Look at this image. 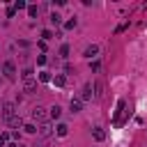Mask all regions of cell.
<instances>
[{"instance_id":"cell-7","label":"cell","mask_w":147,"mask_h":147,"mask_svg":"<svg viewBox=\"0 0 147 147\" xmlns=\"http://www.w3.org/2000/svg\"><path fill=\"white\" fill-rule=\"evenodd\" d=\"M69 108H71V113H80V110H83V101H80L78 96H71V101H69Z\"/></svg>"},{"instance_id":"cell-11","label":"cell","mask_w":147,"mask_h":147,"mask_svg":"<svg viewBox=\"0 0 147 147\" xmlns=\"http://www.w3.org/2000/svg\"><path fill=\"white\" fill-rule=\"evenodd\" d=\"M92 136H94V140H99V142L106 140V131H103L101 126H94V129H92Z\"/></svg>"},{"instance_id":"cell-3","label":"cell","mask_w":147,"mask_h":147,"mask_svg":"<svg viewBox=\"0 0 147 147\" xmlns=\"http://www.w3.org/2000/svg\"><path fill=\"white\" fill-rule=\"evenodd\" d=\"M2 74H5L7 80H14V78H16V64H14L11 60H7V62L2 64Z\"/></svg>"},{"instance_id":"cell-27","label":"cell","mask_w":147,"mask_h":147,"mask_svg":"<svg viewBox=\"0 0 147 147\" xmlns=\"http://www.w3.org/2000/svg\"><path fill=\"white\" fill-rule=\"evenodd\" d=\"M32 147H48V140H44V138H41V140H37Z\"/></svg>"},{"instance_id":"cell-23","label":"cell","mask_w":147,"mask_h":147,"mask_svg":"<svg viewBox=\"0 0 147 147\" xmlns=\"http://www.w3.org/2000/svg\"><path fill=\"white\" fill-rule=\"evenodd\" d=\"M14 9H28V5H25L23 0H16V2H14Z\"/></svg>"},{"instance_id":"cell-19","label":"cell","mask_w":147,"mask_h":147,"mask_svg":"<svg viewBox=\"0 0 147 147\" xmlns=\"http://www.w3.org/2000/svg\"><path fill=\"white\" fill-rule=\"evenodd\" d=\"M92 90H94V96H96V99H101V94H103V92H101V90H103V85H101V83H94V87H92Z\"/></svg>"},{"instance_id":"cell-15","label":"cell","mask_w":147,"mask_h":147,"mask_svg":"<svg viewBox=\"0 0 147 147\" xmlns=\"http://www.w3.org/2000/svg\"><path fill=\"white\" fill-rule=\"evenodd\" d=\"M37 14H39V7H37V5H28V16H30V18H34Z\"/></svg>"},{"instance_id":"cell-20","label":"cell","mask_w":147,"mask_h":147,"mask_svg":"<svg viewBox=\"0 0 147 147\" xmlns=\"http://www.w3.org/2000/svg\"><path fill=\"white\" fill-rule=\"evenodd\" d=\"M60 57H64V60L69 57V46H67V44H62V46H60Z\"/></svg>"},{"instance_id":"cell-18","label":"cell","mask_w":147,"mask_h":147,"mask_svg":"<svg viewBox=\"0 0 147 147\" xmlns=\"http://www.w3.org/2000/svg\"><path fill=\"white\" fill-rule=\"evenodd\" d=\"M39 80H41V83H51V80H53V76H51L48 71H41V74H39Z\"/></svg>"},{"instance_id":"cell-1","label":"cell","mask_w":147,"mask_h":147,"mask_svg":"<svg viewBox=\"0 0 147 147\" xmlns=\"http://www.w3.org/2000/svg\"><path fill=\"white\" fill-rule=\"evenodd\" d=\"M30 115H32V119H37L39 124H46V122H48V110H46L44 106H34Z\"/></svg>"},{"instance_id":"cell-10","label":"cell","mask_w":147,"mask_h":147,"mask_svg":"<svg viewBox=\"0 0 147 147\" xmlns=\"http://www.w3.org/2000/svg\"><path fill=\"white\" fill-rule=\"evenodd\" d=\"M51 83H53V85H57V87H64V85H67V78H64V74H55Z\"/></svg>"},{"instance_id":"cell-2","label":"cell","mask_w":147,"mask_h":147,"mask_svg":"<svg viewBox=\"0 0 147 147\" xmlns=\"http://www.w3.org/2000/svg\"><path fill=\"white\" fill-rule=\"evenodd\" d=\"M0 115L9 122L11 117H16V103H11V101H5L2 103V110H0Z\"/></svg>"},{"instance_id":"cell-9","label":"cell","mask_w":147,"mask_h":147,"mask_svg":"<svg viewBox=\"0 0 147 147\" xmlns=\"http://www.w3.org/2000/svg\"><path fill=\"white\" fill-rule=\"evenodd\" d=\"M67 133H69V126H67L64 122H60V124L55 126V136H57V138H64Z\"/></svg>"},{"instance_id":"cell-4","label":"cell","mask_w":147,"mask_h":147,"mask_svg":"<svg viewBox=\"0 0 147 147\" xmlns=\"http://www.w3.org/2000/svg\"><path fill=\"white\" fill-rule=\"evenodd\" d=\"M83 55H85V57H87V60L92 62V60H94V57L99 55V46H96V44H90V46H87V48L83 51Z\"/></svg>"},{"instance_id":"cell-29","label":"cell","mask_w":147,"mask_h":147,"mask_svg":"<svg viewBox=\"0 0 147 147\" xmlns=\"http://www.w3.org/2000/svg\"><path fill=\"white\" fill-rule=\"evenodd\" d=\"M7 147H25V145H23V142H9Z\"/></svg>"},{"instance_id":"cell-14","label":"cell","mask_w":147,"mask_h":147,"mask_svg":"<svg viewBox=\"0 0 147 147\" xmlns=\"http://www.w3.org/2000/svg\"><path fill=\"white\" fill-rule=\"evenodd\" d=\"M32 74H34V71H32L30 67H25V69L21 71V80H30V78H32Z\"/></svg>"},{"instance_id":"cell-21","label":"cell","mask_w":147,"mask_h":147,"mask_svg":"<svg viewBox=\"0 0 147 147\" xmlns=\"http://www.w3.org/2000/svg\"><path fill=\"white\" fill-rule=\"evenodd\" d=\"M48 39H53V32L51 30H41V41H48Z\"/></svg>"},{"instance_id":"cell-25","label":"cell","mask_w":147,"mask_h":147,"mask_svg":"<svg viewBox=\"0 0 147 147\" xmlns=\"http://www.w3.org/2000/svg\"><path fill=\"white\" fill-rule=\"evenodd\" d=\"M90 69H92V71H99V69H101V62H99V60L90 62Z\"/></svg>"},{"instance_id":"cell-12","label":"cell","mask_w":147,"mask_h":147,"mask_svg":"<svg viewBox=\"0 0 147 147\" xmlns=\"http://www.w3.org/2000/svg\"><path fill=\"white\" fill-rule=\"evenodd\" d=\"M60 115H62V108H60V106H51V108H48V117L60 119Z\"/></svg>"},{"instance_id":"cell-5","label":"cell","mask_w":147,"mask_h":147,"mask_svg":"<svg viewBox=\"0 0 147 147\" xmlns=\"http://www.w3.org/2000/svg\"><path fill=\"white\" fill-rule=\"evenodd\" d=\"M78 99H80V101H90V99H92V85H90V83H85V85H83V90H80Z\"/></svg>"},{"instance_id":"cell-16","label":"cell","mask_w":147,"mask_h":147,"mask_svg":"<svg viewBox=\"0 0 147 147\" xmlns=\"http://www.w3.org/2000/svg\"><path fill=\"white\" fill-rule=\"evenodd\" d=\"M51 23H53V25H62V16H60L57 11H53V14H51Z\"/></svg>"},{"instance_id":"cell-24","label":"cell","mask_w":147,"mask_h":147,"mask_svg":"<svg viewBox=\"0 0 147 147\" xmlns=\"http://www.w3.org/2000/svg\"><path fill=\"white\" fill-rule=\"evenodd\" d=\"M46 62H48V57H46V55H37V64H39V67H44Z\"/></svg>"},{"instance_id":"cell-22","label":"cell","mask_w":147,"mask_h":147,"mask_svg":"<svg viewBox=\"0 0 147 147\" xmlns=\"http://www.w3.org/2000/svg\"><path fill=\"white\" fill-rule=\"evenodd\" d=\"M23 131L25 133H37V126L34 124H23Z\"/></svg>"},{"instance_id":"cell-8","label":"cell","mask_w":147,"mask_h":147,"mask_svg":"<svg viewBox=\"0 0 147 147\" xmlns=\"http://www.w3.org/2000/svg\"><path fill=\"white\" fill-rule=\"evenodd\" d=\"M37 133H39V136H41L44 140H48V138L53 136V131H51V126H48V122H46V124H41V126L37 129Z\"/></svg>"},{"instance_id":"cell-6","label":"cell","mask_w":147,"mask_h":147,"mask_svg":"<svg viewBox=\"0 0 147 147\" xmlns=\"http://www.w3.org/2000/svg\"><path fill=\"white\" fill-rule=\"evenodd\" d=\"M23 92H28V94H34V92H37V80H34V78H30V80H23Z\"/></svg>"},{"instance_id":"cell-17","label":"cell","mask_w":147,"mask_h":147,"mask_svg":"<svg viewBox=\"0 0 147 147\" xmlns=\"http://www.w3.org/2000/svg\"><path fill=\"white\" fill-rule=\"evenodd\" d=\"M76 25H78V21H76V16H71V18H69V21L64 23V28H67V30H74Z\"/></svg>"},{"instance_id":"cell-26","label":"cell","mask_w":147,"mask_h":147,"mask_svg":"<svg viewBox=\"0 0 147 147\" xmlns=\"http://www.w3.org/2000/svg\"><path fill=\"white\" fill-rule=\"evenodd\" d=\"M7 140H9V133H0V147H5Z\"/></svg>"},{"instance_id":"cell-13","label":"cell","mask_w":147,"mask_h":147,"mask_svg":"<svg viewBox=\"0 0 147 147\" xmlns=\"http://www.w3.org/2000/svg\"><path fill=\"white\" fill-rule=\"evenodd\" d=\"M9 126H11V129H23V119H21V117H11V119H9Z\"/></svg>"},{"instance_id":"cell-28","label":"cell","mask_w":147,"mask_h":147,"mask_svg":"<svg viewBox=\"0 0 147 147\" xmlns=\"http://www.w3.org/2000/svg\"><path fill=\"white\" fill-rule=\"evenodd\" d=\"M14 14H16V9H14V5H9V7H7V16H9V18H11V16H14Z\"/></svg>"}]
</instances>
